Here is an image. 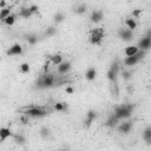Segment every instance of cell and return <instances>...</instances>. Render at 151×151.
I'll use <instances>...</instances> for the list:
<instances>
[{
	"label": "cell",
	"instance_id": "39",
	"mask_svg": "<svg viewBox=\"0 0 151 151\" xmlns=\"http://www.w3.org/2000/svg\"><path fill=\"white\" fill-rule=\"evenodd\" d=\"M5 5H6V1H5V0H1V4H0V7H1V8H5Z\"/></svg>",
	"mask_w": 151,
	"mask_h": 151
},
{
	"label": "cell",
	"instance_id": "12",
	"mask_svg": "<svg viewBox=\"0 0 151 151\" xmlns=\"http://www.w3.org/2000/svg\"><path fill=\"white\" fill-rule=\"evenodd\" d=\"M104 18V13L103 11H93L92 14H91V21L92 22H99L101 19Z\"/></svg>",
	"mask_w": 151,
	"mask_h": 151
},
{
	"label": "cell",
	"instance_id": "1",
	"mask_svg": "<svg viewBox=\"0 0 151 151\" xmlns=\"http://www.w3.org/2000/svg\"><path fill=\"white\" fill-rule=\"evenodd\" d=\"M133 107H134V104H123L120 106H116L114 107V114L119 119L129 118L133 111Z\"/></svg>",
	"mask_w": 151,
	"mask_h": 151
},
{
	"label": "cell",
	"instance_id": "41",
	"mask_svg": "<svg viewBox=\"0 0 151 151\" xmlns=\"http://www.w3.org/2000/svg\"><path fill=\"white\" fill-rule=\"evenodd\" d=\"M131 91H133V87H131V86H129V92H131Z\"/></svg>",
	"mask_w": 151,
	"mask_h": 151
},
{
	"label": "cell",
	"instance_id": "22",
	"mask_svg": "<svg viewBox=\"0 0 151 151\" xmlns=\"http://www.w3.org/2000/svg\"><path fill=\"white\" fill-rule=\"evenodd\" d=\"M86 5L85 4H80V5H78L76 8H74V12L77 13V14H84L85 12H86Z\"/></svg>",
	"mask_w": 151,
	"mask_h": 151
},
{
	"label": "cell",
	"instance_id": "11",
	"mask_svg": "<svg viewBox=\"0 0 151 151\" xmlns=\"http://www.w3.org/2000/svg\"><path fill=\"white\" fill-rule=\"evenodd\" d=\"M131 127H132L131 122H124V123H122V124L118 126V131H119L120 133H129L130 130H131Z\"/></svg>",
	"mask_w": 151,
	"mask_h": 151
},
{
	"label": "cell",
	"instance_id": "10",
	"mask_svg": "<svg viewBox=\"0 0 151 151\" xmlns=\"http://www.w3.org/2000/svg\"><path fill=\"white\" fill-rule=\"evenodd\" d=\"M118 120H119V118H118L114 113H112V114L107 118V120L104 123V125H105V126H107V127H114V126L117 125Z\"/></svg>",
	"mask_w": 151,
	"mask_h": 151
},
{
	"label": "cell",
	"instance_id": "29",
	"mask_svg": "<svg viewBox=\"0 0 151 151\" xmlns=\"http://www.w3.org/2000/svg\"><path fill=\"white\" fill-rule=\"evenodd\" d=\"M86 118H90V119L94 120V119L97 118V112L93 111V110H88L87 113H86Z\"/></svg>",
	"mask_w": 151,
	"mask_h": 151
},
{
	"label": "cell",
	"instance_id": "34",
	"mask_svg": "<svg viewBox=\"0 0 151 151\" xmlns=\"http://www.w3.org/2000/svg\"><path fill=\"white\" fill-rule=\"evenodd\" d=\"M92 122H93L92 119H90V118H86V119H85V122H84V126H85L86 129H88V127L91 126V124H92Z\"/></svg>",
	"mask_w": 151,
	"mask_h": 151
},
{
	"label": "cell",
	"instance_id": "24",
	"mask_svg": "<svg viewBox=\"0 0 151 151\" xmlns=\"http://www.w3.org/2000/svg\"><path fill=\"white\" fill-rule=\"evenodd\" d=\"M110 70H112L114 73H119V71H120V66H119V63H118V60H114V61H112V64H111V67H110Z\"/></svg>",
	"mask_w": 151,
	"mask_h": 151
},
{
	"label": "cell",
	"instance_id": "17",
	"mask_svg": "<svg viewBox=\"0 0 151 151\" xmlns=\"http://www.w3.org/2000/svg\"><path fill=\"white\" fill-rule=\"evenodd\" d=\"M143 138L147 144H151V126L146 127L143 132Z\"/></svg>",
	"mask_w": 151,
	"mask_h": 151
},
{
	"label": "cell",
	"instance_id": "21",
	"mask_svg": "<svg viewBox=\"0 0 151 151\" xmlns=\"http://www.w3.org/2000/svg\"><path fill=\"white\" fill-rule=\"evenodd\" d=\"M125 25L130 28V29H136V27H137V22H136V20L134 19H131V18H129V19H126L125 20Z\"/></svg>",
	"mask_w": 151,
	"mask_h": 151
},
{
	"label": "cell",
	"instance_id": "8",
	"mask_svg": "<svg viewBox=\"0 0 151 151\" xmlns=\"http://www.w3.org/2000/svg\"><path fill=\"white\" fill-rule=\"evenodd\" d=\"M22 53V47L19 44H14L12 47H9V50L7 51L8 55H19Z\"/></svg>",
	"mask_w": 151,
	"mask_h": 151
},
{
	"label": "cell",
	"instance_id": "28",
	"mask_svg": "<svg viewBox=\"0 0 151 151\" xmlns=\"http://www.w3.org/2000/svg\"><path fill=\"white\" fill-rule=\"evenodd\" d=\"M55 32H57L55 27H54V26H50V27L45 31V35H47V37H52V35L55 34Z\"/></svg>",
	"mask_w": 151,
	"mask_h": 151
},
{
	"label": "cell",
	"instance_id": "30",
	"mask_svg": "<svg viewBox=\"0 0 151 151\" xmlns=\"http://www.w3.org/2000/svg\"><path fill=\"white\" fill-rule=\"evenodd\" d=\"M64 19H65V17H64V14H63V13H57V14L54 15V21H55L57 24L61 22Z\"/></svg>",
	"mask_w": 151,
	"mask_h": 151
},
{
	"label": "cell",
	"instance_id": "7",
	"mask_svg": "<svg viewBox=\"0 0 151 151\" xmlns=\"http://www.w3.org/2000/svg\"><path fill=\"white\" fill-rule=\"evenodd\" d=\"M138 47H139L140 50H144V51L151 48V38H150L149 35L142 38V39L139 40V42H138Z\"/></svg>",
	"mask_w": 151,
	"mask_h": 151
},
{
	"label": "cell",
	"instance_id": "20",
	"mask_svg": "<svg viewBox=\"0 0 151 151\" xmlns=\"http://www.w3.org/2000/svg\"><path fill=\"white\" fill-rule=\"evenodd\" d=\"M50 58H51V61H52L53 65H57L58 66L60 63H63V57L60 54H54V55H51Z\"/></svg>",
	"mask_w": 151,
	"mask_h": 151
},
{
	"label": "cell",
	"instance_id": "37",
	"mask_svg": "<svg viewBox=\"0 0 151 151\" xmlns=\"http://www.w3.org/2000/svg\"><path fill=\"white\" fill-rule=\"evenodd\" d=\"M66 92L71 94V93H73V92H74V90H73L72 87H70V86H68V87H66Z\"/></svg>",
	"mask_w": 151,
	"mask_h": 151
},
{
	"label": "cell",
	"instance_id": "38",
	"mask_svg": "<svg viewBox=\"0 0 151 151\" xmlns=\"http://www.w3.org/2000/svg\"><path fill=\"white\" fill-rule=\"evenodd\" d=\"M21 122H22V124H27V123H28V119H27L26 117H22V118H21Z\"/></svg>",
	"mask_w": 151,
	"mask_h": 151
},
{
	"label": "cell",
	"instance_id": "4",
	"mask_svg": "<svg viewBox=\"0 0 151 151\" xmlns=\"http://www.w3.org/2000/svg\"><path fill=\"white\" fill-rule=\"evenodd\" d=\"M27 109V111L25 112V114L28 117H44V116H46L47 114V112L42 109V107H40V106H34V105H32V106H29V107H26Z\"/></svg>",
	"mask_w": 151,
	"mask_h": 151
},
{
	"label": "cell",
	"instance_id": "40",
	"mask_svg": "<svg viewBox=\"0 0 151 151\" xmlns=\"http://www.w3.org/2000/svg\"><path fill=\"white\" fill-rule=\"evenodd\" d=\"M146 35H149V37L151 38V29H149V31H147V33H146Z\"/></svg>",
	"mask_w": 151,
	"mask_h": 151
},
{
	"label": "cell",
	"instance_id": "16",
	"mask_svg": "<svg viewBox=\"0 0 151 151\" xmlns=\"http://www.w3.org/2000/svg\"><path fill=\"white\" fill-rule=\"evenodd\" d=\"M96 76H97V71H96L94 67H90V68L86 71V74H85V77H86L87 80H94Z\"/></svg>",
	"mask_w": 151,
	"mask_h": 151
},
{
	"label": "cell",
	"instance_id": "14",
	"mask_svg": "<svg viewBox=\"0 0 151 151\" xmlns=\"http://www.w3.org/2000/svg\"><path fill=\"white\" fill-rule=\"evenodd\" d=\"M138 51H139V47H138V46H127V47L124 50V53H125L126 57H130V55L136 54Z\"/></svg>",
	"mask_w": 151,
	"mask_h": 151
},
{
	"label": "cell",
	"instance_id": "2",
	"mask_svg": "<svg viewBox=\"0 0 151 151\" xmlns=\"http://www.w3.org/2000/svg\"><path fill=\"white\" fill-rule=\"evenodd\" d=\"M105 31L101 27H96L93 29H91V35H90V42L93 45H100L101 40L104 38Z\"/></svg>",
	"mask_w": 151,
	"mask_h": 151
},
{
	"label": "cell",
	"instance_id": "15",
	"mask_svg": "<svg viewBox=\"0 0 151 151\" xmlns=\"http://www.w3.org/2000/svg\"><path fill=\"white\" fill-rule=\"evenodd\" d=\"M18 14H19V17H22V18H26V19H28V18H29V17H31L33 13L31 12L29 7H22Z\"/></svg>",
	"mask_w": 151,
	"mask_h": 151
},
{
	"label": "cell",
	"instance_id": "18",
	"mask_svg": "<svg viewBox=\"0 0 151 151\" xmlns=\"http://www.w3.org/2000/svg\"><path fill=\"white\" fill-rule=\"evenodd\" d=\"M9 14H11V7L2 8V9H1V13H0V19H1V21L4 22V21L6 20V18H7Z\"/></svg>",
	"mask_w": 151,
	"mask_h": 151
},
{
	"label": "cell",
	"instance_id": "19",
	"mask_svg": "<svg viewBox=\"0 0 151 151\" xmlns=\"http://www.w3.org/2000/svg\"><path fill=\"white\" fill-rule=\"evenodd\" d=\"M25 39L28 41V44H31V45H34V44H37L38 42V37L35 35V34H26L25 35Z\"/></svg>",
	"mask_w": 151,
	"mask_h": 151
},
{
	"label": "cell",
	"instance_id": "31",
	"mask_svg": "<svg viewBox=\"0 0 151 151\" xmlns=\"http://www.w3.org/2000/svg\"><path fill=\"white\" fill-rule=\"evenodd\" d=\"M20 71H21L22 73H27V72L29 71V65H28L27 63L21 64V65H20Z\"/></svg>",
	"mask_w": 151,
	"mask_h": 151
},
{
	"label": "cell",
	"instance_id": "23",
	"mask_svg": "<svg viewBox=\"0 0 151 151\" xmlns=\"http://www.w3.org/2000/svg\"><path fill=\"white\" fill-rule=\"evenodd\" d=\"M15 18H17V15L15 14H9L7 18H6V20L4 21L6 25H8V26H12L13 24H14V21H15Z\"/></svg>",
	"mask_w": 151,
	"mask_h": 151
},
{
	"label": "cell",
	"instance_id": "26",
	"mask_svg": "<svg viewBox=\"0 0 151 151\" xmlns=\"http://www.w3.org/2000/svg\"><path fill=\"white\" fill-rule=\"evenodd\" d=\"M13 138H14V142H15L17 144L22 145V144L25 143V138H24L22 134H13Z\"/></svg>",
	"mask_w": 151,
	"mask_h": 151
},
{
	"label": "cell",
	"instance_id": "6",
	"mask_svg": "<svg viewBox=\"0 0 151 151\" xmlns=\"http://www.w3.org/2000/svg\"><path fill=\"white\" fill-rule=\"evenodd\" d=\"M118 35L120 39H123L124 41H130L131 39H133V33H132V29H130L129 27L127 28H119L118 29Z\"/></svg>",
	"mask_w": 151,
	"mask_h": 151
},
{
	"label": "cell",
	"instance_id": "3",
	"mask_svg": "<svg viewBox=\"0 0 151 151\" xmlns=\"http://www.w3.org/2000/svg\"><path fill=\"white\" fill-rule=\"evenodd\" d=\"M144 55H145V51H144V50H139L136 54L130 55V57H126V58L124 59V65H126V66H133V65H136L140 59H143Z\"/></svg>",
	"mask_w": 151,
	"mask_h": 151
},
{
	"label": "cell",
	"instance_id": "27",
	"mask_svg": "<svg viewBox=\"0 0 151 151\" xmlns=\"http://www.w3.org/2000/svg\"><path fill=\"white\" fill-rule=\"evenodd\" d=\"M54 109L57 111H67V105L65 103H57L54 105Z\"/></svg>",
	"mask_w": 151,
	"mask_h": 151
},
{
	"label": "cell",
	"instance_id": "36",
	"mask_svg": "<svg viewBox=\"0 0 151 151\" xmlns=\"http://www.w3.org/2000/svg\"><path fill=\"white\" fill-rule=\"evenodd\" d=\"M48 67H50V61L47 60V61L44 64V72H45V73H47V71H48Z\"/></svg>",
	"mask_w": 151,
	"mask_h": 151
},
{
	"label": "cell",
	"instance_id": "25",
	"mask_svg": "<svg viewBox=\"0 0 151 151\" xmlns=\"http://www.w3.org/2000/svg\"><path fill=\"white\" fill-rule=\"evenodd\" d=\"M50 134H51V132H50V130L47 129V127H41V130H40V136H41V138H44V139H47L48 137H50Z\"/></svg>",
	"mask_w": 151,
	"mask_h": 151
},
{
	"label": "cell",
	"instance_id": "5",
	"mask_svg": "<svg viewBox=\"0 0 151 151\" xmlns=\"http://www.w3.org/2000/svg\"><path fill=\"white\" fill-rule=\"evenodd\" d=\"M42 78V88L45 87H52L54 85H57V78L54 74H50V73H45L44 76H41Z\"/></svg>",
	"mask_w": 151,
	"mask_h": 151
},
{
	"label": "cell",
	"instance_id": "35",
	"mask_svg": "<svg viewBox=\"0 0 151 151\" xmlns=\"http://www.w3.org/2000/svg\"><path fill=\"white\" fill-rule=\"evenodd\" d=\"M29 9H31V12L34 14V13H38V6L37 5H32V6H29Z\"/></svg>",
	"mask_w": 151,
	"mask_h": 151
},
{
	"label": "cell",
	"instance_id": "33",
	"mask_svg": "<svg viewBox=\"0 0 151 151\" xmlns=\"http://www.w3.org/2000/svg\"><path fill=\"white\" fill-rule=\"evenodd\" d=\"M140 14H142V9H139V8L132 11V17H134V18H138Z\"/></svg>",
	"mask_w": 151,
	"mask_h": 151
},
{
	"label": "cell",
	"instance_id": "32",
	"mask_svg": "<svg viewBox=\"0 0 151 151\" xmlns=\"http://www.w3.org/2000/svg\"><path fill=\"white\" fill-rule=\"evenodd\" d=\"M122 74H123V78H124L125 80H127V79H130V78H131V73H130L129 71L123 70V71H122Z\"/></svg>",
	"mask_w": 151,
	"mask_h": 151
},
{
	"label": "cell",
	"instance_id": "13",
	"mask_svg": "<svg viewBox=\"0 0 151 151\" xmlns=\"http://www.w3.org/2000/svg\"><path fill=\"white\" fill-rule=\"evenodd\" d=\"M9 136H12V132H11L9 129H7V127H1L0 129V140H1V143L5 142L6 138L9 137Z\"/></svg>",
	"mask_w": 151,
	"mask_h": 151
},
{
	"label": "cell",
	"instance_id": "9",
	"mask_svg": "<svg viewBox=\"0 0 151 151\" xmlns=\"http://www.w3.org/2000/svg\"><path fill=\"white\" fill-rule=\"evenodd\" d=\"M71 70V63L70 61H65V63H60L58 65V73L60 74H65Z\"/></svg>",
	"mask_w": 151,
	"mask_h": 151
}]
</instances>
